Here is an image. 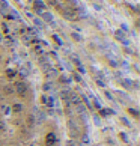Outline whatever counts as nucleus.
Returning <instances> with one entry per match:
<instances>
[{
  "label": "nucleus",
  "mask_w": 140,
  "mask_h": 146,
  "mask_svg": "<svg viewBox=\"0 0 140 146\" xmlns=\"http://www.w3.org/2000/svg\"><path fill=\"white\" fill-rule=\"evenodd\" d=\"M104 96H105V100H109V101H115V96H113V94L110 90H107V89H104Z\"/></svg>",
  "instance_id": "2eb2a0df"
},
{
  "label": "nucleus",
  "mask_w": 140,
  "mask_h": 146,
  "mask_svg": "<svg viewBox=\"0 0 140 146\" xmlns=\"http://www.w3.org/2000/svg\"><path fill=\"white\" fill-rule=\"evenodd\" d=\"M26 123H27L29 128H33L35 123H36V116L32 115V113H30V115H27V116H26Z\"/></svg>",
  "instance_id": "423d86ee"
},
{
  "label": "nucleus",
  "mask_w": 140,
  "mask_h": 146,
  "mask_svg": "<svg viewBox=\"0 0 140 146\" xmlns=\"http://www.w3.org/2000/svg\"><path fill=\"white\" fill-rule=\"evenodd\" d=\"M77 69H78V72H80V74H86V69H84V66H83L82 63H78V65H77Z\"/></svg>",
  "instance_id": "4be33fe9"
},
{
  "label": "nucleus",
  "mask_w": 140,
  "mask_h": 146,
  "mask_svg": "<svg viewBox=\"0 0 140 146\" xmlns=\"http://www.w3.org/2000/svg\"><path fill=\"white\" fill-rule=\"evenodd\" d=\"M131 80L130 78H125V80H123V84H125V88H131Z\"/></svg>",
  "instance_id": "a878e982"
},
{
  "label": "nucleus",
  "mask_w": 140,
  "mask_h": 146,
  "mask_svg": "<svg viewBox=\"0 0 140 146\" xmlns=\"http://www.w3.org/2000/svg\"><path fill=\"white\" fill-rule=\"evenodd\" d=\"M11 110H12V113L20 115V113L24 111V104H23V102H14V104L11 106Z\"/></svg>",
  "instance_id": "20e7f679"
},
{
  "label": "nucleus",
  "mask_w": 140,
  "mask_h": 146,
  "mask_svg": "<svg viewBox=\"0 0 140 146\" xmlns=\"http://www.w3.org/2000/svg\"><path fill=\"white\" fill-rule=\"evenodd\" d=\"M128 113H131V115H133V116H136V117L139 116V111H137V110H134V109H128Z\"/></svg>",
  "instance_id": "c85d7f7f"
},
{
  "label": "nucleus",
  "mask_w": 140,
  "mask_h": 146,
  "mask_svg": "<svg viewBox=\"0 0 140 146\" xmlns=\"http://www.w3.org/2000/svg\"><path fill=\"white\" fill-rule=\"evenodd\" d=\"M42 20L47 21V23H51L53 21V14L51 12H45L44 11V12H42Z\"/></svg>",
  "instance_id": "9d476101"
},
{
  "label": "nucleus",
  "mask_w": 140,
  "mask_h": 146,
  "mask_svg": "<svg viewBox=\"0 0 140 146\" xmlns=\"http://www.w3.org/2000/svg\"><path fill=\"white\" fill-rule=\"evenodd\" d=\"M113 113H115V111H113V110L101 109V110H100V117H107V116H109V115H113Z\"/></svg>",
  "instance_id": "9b49d317"
},
{
  "label": "nucleus",
  "mask_w": 140,
  "mask_h": 146,
  "mask_svg": "<svg viewBox=\"0 0 140 146\" xmlns=\"http://www.w3.org/2000/svg\"><path fill=\"white\" fill-rule=\"evenodd\" d=\"M95 83H96V86H100V88H103V89H105V86H107V83H105V80L104 78H95Z\"/></svg>",
  "instance_id": "ddd939ff"
},
{
  "label": "nucleus",
  "mask_w": 140,
  "mask_h": 146,
  "mask_svg": "<svg viewBox=\"0 0 140 146\" xmlns=\"http://www.w3.org/2000/svg\"><path fill=\"white\" fill-rule=\"evenodd\" d=\"M41 104L42 106H47L48 104V95L47 94H42L41 95Z\"/></svg>",
  "instance_id": "a211bd4d"
},
{
  "label": "nucleus",
  "mask_w": 140,
  "mask_h": 146,
  "mask_svg": "<svg viewBox=\"0 0 140 146\" xmlns=\"http://www.w3.org/2000/svg\"><path fill=\"white\" fill-rule=\"evenodd\" d=\"M72 35V38H74V39L75 41H82V35H78V33H75V32H74V33H71Z\"/></svg>",
  "instance_id": "cd10ccee"
},
{
  "label": "nucleus",
  "mask_w": 140,
  "mask_h": 146,
  "mask_svg": "<svg viewBox=\"0 0 140 146\" xmlns=\"http://www.w3.org/2000/svg\"><path fill=\"white\" fill-rule=\"evenodd\" d=\"M119 137H121L125 143H130V139H128V136H127L125 133H121V134H119Z\"/></svg>",
  "instance_id": "aec40b11"
},
{
  "label": "nucleus",
  "mask_w": 140,
  "mask_h": 146,
  "mask_svg": "<svg viewBox=\"0 0 140 146\" xmlns=\"http://www.w3.org/2000/svg\"><path fill=\"white\" fill-rule=\"evenodd\" d=\"M50 89H51V84L50 83H44V84H42V90H44V94H45V92H48Z\"/></svg>",
  "instance_id": "412c9836"
},
{
  "label": "nucleus",
  "mask_w": 140,
  "mask_h": 146,
  "mask_svg": "<svg viewBox=\"0 0 140 146\" xmlns=\"http://www.w3.org/2000/svg\"><path fill=\"white\" fill-rule=\"evenodd\" d=\"M71 2H72V0H71Z\"/></svg>",
  "instance_id": "72a5a7b5"
},
{
  "label": "nucleus",
  "mask_w": 140,
  "mask_h": 146,
  "mask_svg": "<svg viewBox=\"0 0 140 146\" xmlns=\"http://www.w3.org/2000/svg\"><path fill=\"white\" fill-rule=\"evenodd\" d=\"M33 6H35V11L38 14H42V12H44V9H45V3L41 2V0H35Z\"/></svg>",
  "instance_id": "39448f33"
},
{
  "label": "nucleus",
  "mask_w": 140,
  "mask_h": 146,
  "mask_svg": "<svg viewBox=\"0 0 140 146\" xmlns=\"http://www.w3.org/2000/svg\"><path fill=\"white\" fill-rule=\"evenodd\" d=\"M66 125H68V131L71 133V136H72V137H75V136H77L78 127H77V123H75V121H72V119H69Z\"/></svg>",
  "instance_id": "7ed1b4c3"
},
{
  "label": "nucleus",
  "mask_w": 140,
  "mask_h": 146,
  "mask_svg": "<svg viewBox=\"0 0 140 146\" xmlns=\"http://www.w3.org/2000/svg\"><path fill=\"white\" fill-rule=\"evenodd\" d=\"M15 75H17V71H14V69H6V77L8 78H14Z\"/></svg>",
  "instance_id": "f3484780"
},
{
  "label": "nucleus",
  "mask_w": 140,
  "mask_h": 146,
  "mask_svg": "<svg viewBox=\"0 0 140 146\" xmlns=\"http://www.w3.org/2000/svg\"><path fill=\"white\" fill-rule=\"evenodd\" d=\"M18 74L21 75V77H26V75H27V69H26V68H21L20 71H18Z\"/></svg>",
  "instance_id": "b1692460"
},
{
  "label": "nucleus",
  "mask_w": 140,
  "mask_h": 146,
  "mask_svg": "<svg viewBox=\"0 0 140 146\" xmlns=\"http://www.w3.org/2000/svg\"><path fill=\"white\" fill-rule=\"evenodd\" d=\"M48 2H50L51 5H56V3H57V0H48Z\"/></svg>",
  "instance_id": "2f4dec72"
},
{
  "label": "nucleus",
  "mask_w": 140,
  "mask_h": 146,
  "mask_svg": "<svg viewBox=\"0 0 140 146\" xmlns=\"http://www.w3.org/2000/svg\"><path fill=\"white\" fill-rule=\"evenodd\" d=\"M80 143H83V145H89V143H90V137L84 133L83 136H82V139H80Z\"/></svg>",
  "instance_id": "dca6fc26"
},
{
  "label": "nucleus",
  "mask_w": 140,
  "mask_h": 146,
  "mask_svg": "<svg viewBox=\"0 0 140 146\" xmlns=\"http://www.w3.org/2000/svg\"><path fill=\"white\" fill-rule=\"evenodd\" d=\"M75 109H77V111L80 113L82 116H84V113H86V109H84V104L83 102H80L78 106H75Z\"/></svg>",
  "instance_id": "4468645a"
},
{
  "label": "nucleus",
  "mask_w": 140,
  "mask_h": 146,
  "mask_svg": "<svg viewBox=\"0 0 140 146\" xmlns=\"http://www.w3.org/2000/svg\"><path fill=\"white\" fill-rule=\"evenodd\" d=\"M53 39H54V41L57 42V44H59V45H62V41H60V38H59L57 35H53Z\"/></svg>",
  "instance_id": "c756f323"
},
{
  "label": "nucleus",
  "mask_w": 140,
  "mask_h": 146,
  "mask_svg": "<svg viewBox=\"0 0 140 146\" xmlns=\"http://www.w3.org/2000/svg\"><path fill=\"white\" fill-rule=\"evenodd\" d=\"M115 38H116V39H119V41H123V39H125V33L119 29V30L115 32Z\"/></svg>",
  "instance_id": "f8f14e48"
},
{
  "label": "nucleus",
  "mask_w": 140,
  "mask_h": 146,
  "mask_svg": "<svg viewBox=\"0 0 140 146\" xmlns=\"http://www.w3.org/2000/svg\"><path fill=\"white\" fill-rule=\"evenodd\" d=\"M94 102H95V107H96V109H98V110H101V109H103V106H101V102H100L98 100H95Z\"/></svg>",
  "instance_id": "7c9ffc66"
},
{
  "label": "nucleus",
  "mask_w": 140,
  "mask_h": 146,
  "mask_svg": "<svg viewBox=\"0 0 140 146\" xmlns=\"http://www.w3.org/2000/svg\"><path fill=\"white\" fill-rule=\"evenodd\" d=\"M5 131H6V123H5V121L0 119V133H5Z\"/></svg>",
  "instance_id": "6ab92c4d"
},
{
  "label": "nucleus",
  "mask_w": 140,
  "mask_h": 146,
  "mask_svg": "<svg viewBox=\"0 0 140 146\" xmlns=\"http://www.w3.org/2000/svg\"><path fill=\"white\" fill-rule=\"evenodd\" d=\"M68 98H69V102H71V106H78L80 104V102H82V100H80V96L77 95V94H71V95H69L68 96Z\"/></svg>",
  "instance_id": "0eeeda50"
},
{
  "label": "nucleus",
  "mask_w": 140,
  "mask_h": 146,
  "mask_svg": "<svg viewBox=\"0 0 140 146\" xmlns=\"http://www.w3.org/2000/svg\"><path fill=\"white\" fill-rule=\"evenodd\" d=\"M0 111H2L3 116H8V115H11V113H12L9 104H0Z\"/></svg>",
  "instance_id": "6e6552de"
},
{
  "label": "nucleus",
  "mask_w": 140,
  "mask_h": 146,
  "mask_svg": "<svg viewBox=\"0 0 140 146\" xmlns=\"http://www.w3.org/2000/svg\"><path fill=\"white\" fill-rule=\"evenodd\" d=\"M3 90H5V94H6V95H14V94H15L14 84H6V86L3 88Z\"/></svg>",
  "instance_id": "1a4fd4ad"
},
{
  "label": "nucleus",
  "mask_w": 140,
  "mask_h": 146,
  "mask_svg": "<svg viewBox=\"0 0 140 146\" xmlns=\"http://www.w3.org/2000/svg\"><path fill=\"white\" fill-rule=\"evenodd\" d=\"M74 78H75V82H78V83H83V80H82V75H80V74H74Z\"/></svg>",
  "instance_id": "bb28decb"
},
{
  "label": "nucleus",
  "mask_w": 140,
  "mask_h": 146,
  "mask_svg": "<svg viewBox=\"0 0 140 146\" xmlns=\"http://www.w3.org/2000/svg\"><path fill=\"white\" fill-rule=\"evenodd\" d=\"M122 119V123L123 125H127V127H131V122L128 121V117H121Z\"/></svg>",
  "instance_id": "393cba45"
},
{
  "label": "nucleus",
  "mask_w": 140,
  "mask_h": 146,
  "mask_svg": "<svg viewBox=\"0 0 140 146\" xmlns=\"http://www.w3.org/2000/svg\"><path fill=\"white\" fill-rule=\"evenodd\" d=\"M29 146H36V145H33V143H30V145H29Z\"/></svg>",
  "instance_id": "473e14b6"
},
{
  "label": "nucleus",
  "mask_w": 140,
  "mask_h": 146,
  "mask_svg": "<svg viewBox=\"0 0 140 146\" xmlns=\"http://www.w3.org/2000/svg\"><path fill=\"white\" fill-rule=\"evenodd\" d=\"M14 90L15 94L20 96H26L27 95V84H26L24 80H18V82L14 83Z\"/></svg>",
  "instance_id": "f257e3e1"
},
{
  "label": "nucleus",
  "mask_w": 140,
  "mask_h": 146,
  "mask_svg": "<svg viewBox=\"0 0 140 146\" xmlns=\"http://www.w3.org/2000/svg\"><path fill=\"white\" fill-rule=\"evenodd\" d=\"M57 143V137L54 133H48L45 136V146H56Z\"/></svg>",
  "instance_id": "f03ea898"
},
{
  "label": "nucleus",
  "mask_w": 140,
  "mask_h": 146,
  "mask_svg": "<svg viewBox=\"0 0 140 146\" xmlns=\"http://www.w3.org/2000/svg\"><path fill=\"white\" fill-rule=\"evenodd\" d=\"M100 119H101L100 116H95L94 117V123H95L96 127H101V121H100Z\"/></svg>",
  "instance_id": "5701e85b"
}]
</instances>
